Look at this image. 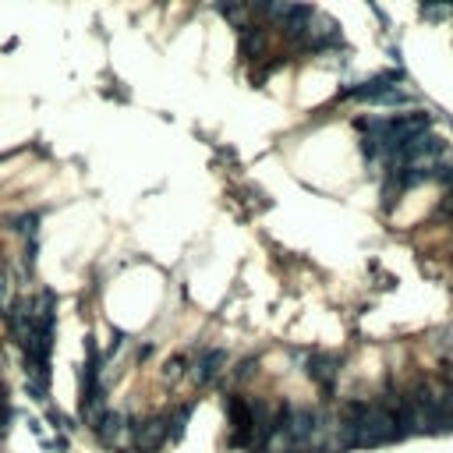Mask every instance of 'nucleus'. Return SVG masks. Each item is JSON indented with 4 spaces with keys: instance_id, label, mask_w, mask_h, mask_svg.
Returning <instances> with one entry per match:
<instances>
[{
    "instance_id": "1",
    "label": "nucleus",
    "mask_w": 453,
    "mask_h": 453,
    "mask_svg": "<svg viewBox=\"0 0 453 453\" xmlns=\"http://www.w3.org/2000/svg\"><path fill=\"white\" fill-rule=\"evenodd\" d=\"M322 390H333V382H337V375H340V358H333V355H315V358H308V368H305Z\"/></svg>"
},
{
    "instance_id": "2",
    "label": "nucleus",
    "mask_w": 453,
    "mask_h": 453,
    "mask_svg": "<svg viewBox=\"0 0 453 453\" xmlns=\"http://www.w3.org/2000/svg\"><path fill=\"white\" fill-rule=\"evenodd\" d=\"M238 46H241V57L245 61H259L263 57V46H266V32L259 25H241Z\"/></svg>"
},
{
    "instance_id": "3",
    "label": "nucleus",
    "mask_w": 453,
    "mask_h": 453,
    "mask_svg": "<svg viewBox=\"0 0 453 453\" xmlns=\"http://www.w3.org/2000/svg\"><path fill=\"white\" fill-rule=\"evenodd\" d=\"M163 436H167V422L163 418L146 422V425H135V443H138V450H146V453L156 450L163 443Z\"/></svg>"
},
{
    "instance_id": "4",
    "label": "nucleus",
    "mask_w": 453,
    "mask_h": 453,
    "mask_svg": "<svg viewBox=\"0 0 453 453\" xmlns=\"http://www.w3.org/2000/svg\"><path fill=\"white\" fill-rule=\"evenodd\" d=\"M220 365H223V355H220V351L205 355V358L198 362V372H195V379H198V382H209V379L220 372Z\"/></svg>"
},
{
    "instance_id": "5",
    "label": "nucleus",
    "mask_w": 453,
    "mask_h": 453,
    "mask_svg": "<svg viewBox=\"0 0 453 453\" xmlns=\"http://www.w3.org/2000/svg\"><path fill=\"white\" fill-rule=\"evenodd\" d=\"M7 223H11V230H18V234H29V238H32V234H36L39 216H36V213H25V216H11Z\"/></svg>"
},
{
    "instance_id": "6",
    "label": "nucleus",
    "mask_w": 453,
    "mask_h": 453,
    "mask_svg": "<svg viewBox=\"0 0 453 453\" xmlns=\"http://www.w3.org/2000/svg\"><path fill=\"white\" fill-rule=\"evenodd\" d=\"M121 425H124V418L110 411V414H103V425H96V432H99L103 439H113V436L121 432Z\"/></svg>"
},
{
    "instance_id": "7",
    "label": "nucleus",
    "mask_w": 453,
    "mask_h": 453,
    "mask_svg": "<svg viewBox=\"0 0 453 453\" xmlns=\"http://www.w3.org/2000/svg\"><path fill=\"white\" fill-rule=\"evenodd\" d=\"M422 11H425L429 18H447V14H450V7H422Z\"/></svg>"
},
{
    "instance_id": "8",
    "label": "nucleus",
    "mask_w": 453,
    "mask_h": 453,
    "mask_svg": "<svg viewBox=\"0 0 453 453\" xmlns=\"http://www.w3.org/2000/svg\"><path fill=\"white\" fill-rule=\"evenodd\" d=\"M238 375H245V379H248V375H255V362H245V365H238Z\"/></svg>"
},
{
    "instance_id": "9",
    "label": "nucleus",
    "mask_w": 453,
    "mask_h": 453,
    "mask_svg": "<svg viewBox=\"0 0 453 453\" xmlns=\"http://www.w3.org/2000/svg\"><path fill=\"white\" fill-rule=\"evenodd\" d=\"M178 372H181V358H174V362L167 365V375H170V379H174V375H178Z\"/></svg>"
},
{
    "instance_id": "10",
    "label": "nucleus",
    "mask_w": 453,
    "mask_h": 453,
    "mask_svg": "<svg viewBox=\"0 0 453 453\" xmlns=\"http://www.w3.org/2000/svg\"><path fill=\"white\" fill-rule=\"evenodd\" d=\"M7 305V283H4V276H0V308Z\"/></svg>"
}]
</instances>
